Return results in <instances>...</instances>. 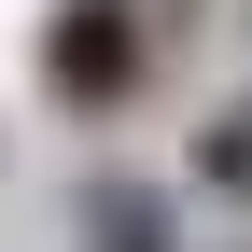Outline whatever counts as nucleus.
Masks as SVG:
<instances>
[{"mask_svg":"<svg viewBox=\"0 0 252 252\" xmlns=\"http://www.w3.org/2000/svg\"><path fill=\"white\" fill-rule=\"evenodd\" d=\"M126 14H140V28H154V56H168V42H182V28H196V0H126Z\"/></svg>","mask_w":252,"mask_h":252,"instance_id":"obj_4","label":"nucleus"},{"mask_svg":"<svg viewBox=\"0 0 252 252\" xmlns=\"http://www.w3.org/2000/svg\"><path fill=\"white\" fill-rule=\"evenodd\" d=\"M196 182H210V196H238V210H252V84H238V98H224V112L196 126Z\"/></svg>","mask_w":252,"mask_h":252,"instance_id":"obj_3","label":"nucleus"},{"mask_svg":"<svg viewBox=\"0 0 252 252\" xmlns=\"http://www.w3.org/2000/svg\"><path fill=\"white\" fill-rule=\"evenodd\" d=\"M140 70H154V28L126 14V0H56V14H42V84H56V112H126Z\"/></svg>","mask_w":252,"mask_h":252,"instance_id":"obj_1","label":"nucleus"},{"mask_svg":"<svg viewBox=\"0 0 252 252\" xmlns=\"http://www.w3.org/2000/svg\"><path fill=\"white\" fill-rule=\"evenodd\" d=\"M84 238H98V252H182V238H168V196H154V182H126V168L84 182Z\"/></svg>","mask_w":252,"mask_h":252,"instance_id":"obj_2","label":"nucleus"}]
</instances>
